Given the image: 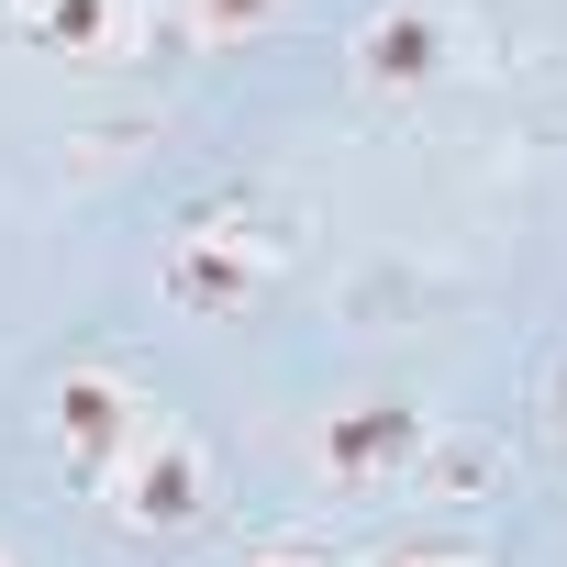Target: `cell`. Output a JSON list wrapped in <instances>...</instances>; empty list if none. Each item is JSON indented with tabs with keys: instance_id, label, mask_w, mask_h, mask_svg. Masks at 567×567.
<instances>
[{
	"instance_id": "obj_4",
	"label": "cell",
	"mask_w": 567,
	"mask_h": 567,
	"mask_svg": "<svg viewBox=\"0 0 567 567\" xmlns=\"http://www.w3.org/2000/svg\"><path fill=\"white\" fill-rule=\"evenodd\" d=\"M423 434H434V412H412V401H346V412L312 423V467H323L334 489H357V501H390V489L412 478Z\"/></svg>"
},
{
	"instance_id": "obj_2",
	"label": "cell",
	"mask_w": 567,
	"mask_h": 567,
	"mask_svg": "<svg viewBox=\"0 0 567 567\" xmlns=\"http://www.w3.org/2000/svg\"><path fill=\"white\" fill-rule=\"evenodd\" d=\"M101 512H112L123 534H145V545H156V534H189V523L212 512V456H200V434L156 412V423L101 467Z\"/></svg>"
},
{
	"instance_id": "obj_10",
	"label": "cell",
	"mask_w": 567,
	"mask_h": 567,
	"mask_svg": "<svg viewBox=\"0 0 567 567\" xmlns=\"http://www.w3.org/2000/svg\"><path fill=\"white\" fill-rule=\"evenodd\" d=\"M245 567H334V556H323V545H256Z\"/></svg>"
},
{
	"instance_id": "obj_1",
	"label": "cell",
	"mask_w": 567,
	"mask_h": 567,
	"mask_svg": "<svg viewBox=\"0 0 567 567\" xmlns=\"http://www.w3.org/2000/svg\"><path fill=\"white\" fill-rule=\"evenodd\" d=\"M301 256V223L278 212L267 189H212V200H189L178 223H167V245H156V301L178 312V323H234V312H256L267 290H278V267Z\"/></svg>"
},
{
	"instance_id": "obj_11",
	"label": "cell",
	"mask_w": 567,
	"mask_h": 567,
	"mask_svg": "<svg viewBox=\"0 0 567 567\" xmlns=\"http://www.w3.org/2000/svg\"><path fill=\"white\" fill-rule=\"evenodd\" d=\"M0 567H23V556H12V545H0Z\"/></svg>"
},
{
	"instance_id": "obj_9",
	"label": "cell",
	"mask_w": 567,
	"mask_h": 567,
	"mask_svg": "<svg viewBox=\"0 0 567 567\" xmlns=\"http://www.w3.org/2000/svg\"><path fill=\"white\" fill-rule=\"evenodd\" d=\"M379 567H489L478 545H401V556H379Z\"/></svg>"
},
{
	"instance_id": "obj_3",
	"label": "cell",
	"mask_w": 567,
	"mask_h": 567,
	"mask_svg": "<svg viewBox=\"0 0 567 567\" xmlns=\"http://www.w3.org/2000/svg\"><path fill=\"white\" fill-rule=\"evenodd\" d=\"M145 423H156V390H145L123 357H79V368L45 390V434H56L68 478H90V489H101V467H112Z\"/></svg>"
},
{
	"instance_id": "obj_6",
	"label": "cell",
	"mask_w": 567,
	"mask_h": 567,
	"mask_svg": "<svg viewBox=\"0 0 567 567\" xmlns=\"http://www.w3.org/2000/svg\"><path fill=\"white\" fill-rule=\"evenodd\" d=\"M123 34H134V0H0V45L12 56L101 68V56H123Z\"/></svg>"
},
{
	"instance_id": "obj_7",
	"label": "cell",
	"mask_w": 567,
	"mask_h": 567,
	"mask_svg": "<svg viewBox=\"0 0 567 567\" xmlns=\"http://www.w3.org/2000/svg\"><path fill=\"white\" fill-rule=\"evenodd\" d=\"M489 467H501V445H489V434H456V423H434L401 489H412V501H478V489H489Z\"/></svg>"
},
{
	"instance_id": "obj_8",
	"label": "cell",
	"mask_w": 567,
	"mask_h": 567,
	"mask_svg": "<svg viewBox=\"0 0 567 567\" xmlns=\"http://www.w3.org/2000/svg\"><path fill=\"white\" fill-rule=\"evenodd\" d=\"M278 23V0H189V34L200 45H245V34H267Z\"/></svg>"
},
{
	"instance_id": "obj_5",
	"label": "cell",
	"mask_w": 567,
	"mask_h": 567,
	"mask_svg": "<svg viewBox=\"0 0 567 567\" xmlns=\"http://www.w3.org/2000/svg\"><path fill=\"white\" fill-rule=\"evenodd\" d=\"M346 56H357V90L412 101V90H434V79L456 68V12H445V0H379Z\"/></svg>"
},
{
	"instance_id": "obj_12",
	"label": "cell",
	"mask_w": 567,
	"mask_h": 567,
	"mask_svg": "<svg viewBox=\"0 0 567 567\" xmlns=\"http://www.w3.org/2000/svg\"><path fill=\"white\" fill-rule=\"evenodd\" d=\"M556 434H567V401H556Z\"/></svg>"
}]
</instances>
